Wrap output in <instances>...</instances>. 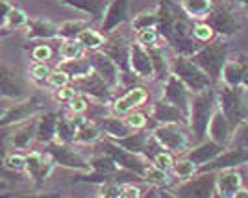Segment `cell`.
<instances>
[{
  "mask_svg": "<svg viewBox=\"0 0 248 198\" xmlns=\"http://www.w3.org/2000/svg\"><path fill=\"white\" fill-rule=\"evenodd\" d=\"M155 11L159 35L178 56H193L204 46L193 33L197 21L187 15L182 4H176L174 0H159Z\"/></svg>",
  "mask_w": 248,
  "mask_h": 198,
  "instance_id": "obj_1",
  "label": "cell"
},
{
  "mask_svg": "<svg viewBox=\"0 0 248 198\" xmlns=\"http://www.w3.org/2000/svg\"><path fill=\"white\" fill-rule=\"evenodd\" d=\"M218 107L217 89L209 87L202 93L191 94V109H189V130L195 145L207 139V130L213 115Z\"/></svg>",
  "mask_w": 248,
  "mask_h": 198,
  "instance_id": "obj_2",
  "label": "cell"
},
{
  "mask_svg": "<svg viewBox=\"0 0 248 198\" xmlns=\"http://www.w3.org/2000/svg\"><path fill=\"white\" fill-rule=\"evenodd\" d=\"M228 56H230L228 39L217 37L211 43L204 45L197 54H193L191 60L213 80V84L218 85L220 80H222V71H224V67L228 63Z\"/></svg>",
  "mask_w": 248,
  "mask_h": 198,
  "instance_id": "obj_3",
  "label": "cell"
},
{
  "mask_svg": "<svg viewBox=\"0 0 248 198\" xmlns=\"http://www.w3.org/2000/svg\"><path fill=\"white\" fill-rule=\"evenodd\" d=\"M217 98L220 111L226 115L230 124L233 130L239 124L248 121V107L245 102V89L243 87H230V85L218 84L217 87Z\"/></svg>",
  "mask_w": 248,
  "mask_h": 198,
  "instance_id": "obj_4",
  "label": "cell"
},
{
  "mask_svg": "<svg viewBox=\"0 0 248 198\" xmlns=\"http://www.w3.org/2000/svg\"><path fill=\"white\" fill-rule=\"evenodd\" d=\"M170 73L178 76L189 87L191 93H202L209 87H215L213 80L191 60V56H178L176 54V58L170 61Z\"/></svg>",
  "mask_w": 248,
  "mask_h": 198,
  "instance_id": "obj_5",
  "label": "cell"
},
{
  "mask_svg": "<svg viewBox=\"0 0 248 198\" xmlns=\"http://www.w3.org/2000/svg\"><path fill=\"white\" fill-rule=\"evenodd\" d=\"M100 143V148H102V152H106L109 157H113V161L119 165L121 168L124 170H130V172H135L137 176H141L145 180V174L146 170L150 168L152 165V161L145 156H139V154H134V152H130V150H126L123 146H119L115 141L111 139H100L98 141Z\"/></svg>",
  "mask_w": 248,
  "mask_h": 198,
  "instance_id": "obj_6",
  "label": "cell"
},
{
  "mask_svg": "<svg viewBox=\"0 0 248 198\" xmlns=\"http://www.w3.org/2000/svg\"><path fill=\"white\" fill-rule=\"evenodd\" d=\"M43 109H45V100L41 96H28L17 104L4 107L2 117H0V128H10V126L28 122L37 115H41Z\"/></svg>",
  "mask_w": 248,
  "mask_h": 198,
  "instance_id": "obj_7",
  "label": "cell"
},
{
  "mask_svg": "<svg viewBox=\"0 0 248 198\" xmlns=\"http://www.w3.org/2000/svg\"><path fill=\"white\" fill-rule=\"evenodd\" d=\"M217 191V172H198L189 180H182L174 189L178 198H213Z\"/></svg>",
  "mask_w": 248,
  "mask_h": 198,
  "instance_id": "obj_8",
  "label": "cell"
},
{
  "mask_svg": "<svg viewBox=\"0 0 248 198\" xmlns=\"http://www.w3.org/2000/svg\"><path fill=\"white\" fill-rule=\"evenodd\" d=\"M45 146H46L45 152H48V154L56 159V163H58L60 167L74 168V170H80V172H89V170H91L89 159H85L73 145L62 143V141H54V143L45 145Z\"/></svg>",
  "mask_w": 248,
  "mask_h": 198,
  "instance_id": "obj_9",
  "label": "cell"
},
{
  "mask_svg": "<svg viewBox=\"0 0 248 198\" xmlns=\"http://www.w3.org/2000/svg\"><path fill=\"white\" fill-rule=\"evenodd\" d=\"M73 85L78 93L87 94L89 98H93V100L100 102V104H111L113 102L111 100L113 87L109 84H106V80L100 78L94 71H91L85 76H80V78H74Z\"/></svg>",
  "mask_w": 248,
  "mask_h": 198,
  "instance_id": "obj_10",
  "label": "cell"
},
{
  "mask_svg": "<svg viewBox=\"0 0 248 198\" xmlns=\"http://www.w3.org/2000/svg\"><path fill=\"white\" fill-rule=\"evenodd\" d=\"M206 21L211 24V28L215 30L217 37H224V39L235 35L241 30V21H239L237 13H235V10L232 6H228V4H218V6H215Z\"/></svg>",
  "mask_w": 248,
  "mask_h": 198,
  "instance_id": "obj_11",
  "label": "cell"
},
{
  "mask_svg": "<svg viewBox=\"0 0 248 198\" xmlns=\"http://www.w3.org/2000/svg\"><path fill=\"white\" fill-rule=\"evenodd\" d=\"M152 134L159 145L172 154H182L191 145V139L182 130V124H159L152 130Z\"/></svg>",
  "mask_w": 248,
  "mask_h": 198,
  "instance_id": "obj_12",
  "label": "cell"
},
{
  "mask_svg": "<svg viewBox=\"0 0 248 198\" xmlns=\"http://www.w3.org/2000/svg\"><path fill=\"white\" fill-rule=\"evenodd\" d=\"M56 167H58V163L48 152H35L33 150L26 156V170L24 172L28 174L31 183L39 187L48 180V176L54 172Z\"/></svg>",
  "mask_w": 248,
  "mask_h": 198,
  "instance_id": "obj_13",
  "label": "cell"
},
{
  "mask_svg": "<svg viewBox=\"0 0 248 198\" xmlns=\"http://www.w3.org/2000/svg\"><path fill=\"white\" fill-rule=\"evenodd\" d=\"M102 52L109 56L117 67L121 69V73H132V65H130V54H132V43L124 37L123 33H108L106 45H104Z\"/></svg>",
  "mask_w": 248,
  "mask_h": 198,
  "instance_id": "obj_14",
  "label": "cell"
},
{
  "mask_svg": "<svg viewBox=\"0 0 248 198\" xmlns=\"http://www.w3.org/2000/svg\"><path fill=\"white\" fill-rule=\"evenodd\" d=\"M150 121H152V130L159 124L189 126L187 115L184 113L180 107H176L174 104H170L169 100H165L163 96L152 104V109H150Z\"/></svg>",
  "mask_w": 248,
  "mask_h": 198,
  "instance_id": "obj_15",
  "label": "cell"
},
{
  "mask_svg": "<svg viewBox=\"0 0 248 198\" xmlns=\"http://www.w3.org/2000/svg\"><path fill=\"white\" fill-rule=\"evenodd\" d=\"M248 163V150L247 148H232L228 146L222 154H218L213 161L198 168V172H220L226 168H237Z\"/></svg>",
  "mask_w": 248,
  "mask_h": 198,
  "instance_id": "obj_16",
  "label": "cell"
},
{
  "mask_svg": "<svg viewBox=\"0 0 248 198\" xmlns=\"http://www.w3.org/2000/svg\"><path fill=\"white\" fill-rule=\"evenodd\" d=\"M191 91L178 76L170 74L163 82V98L169 100L170 104H174L176 107H180L189 119V109H191Z\"/></svg>",
  "mask_w": 248,
  "mask_h": 198,
  "instance_id": "obj_17",
  "label": "cell"
},
{
  "mask_svg": "<svg viewBox=\"0 0 248 198\" xmlns=\"http://www.w3.org/2000/svg\"><path fill=\"white\" fill-rule=\"evenodd\" d=\"M146 100H148L146 89L141 87V85H135L132 89H128L123 96L115 98L113 102H111L109 111H111V115H117V117H126L128 113L135 111L137 107H141Z\"/></svg>",
  "mask_w": 248,
  "mask_h": 198,
  "instance_id": "obj_18",
  "label": "cell"
},
{
  "mask_svg": "<svg viewBox=\"0 0 248 198\" xmlns=\"http://www.w3.org/2000/svg\"><path fill=\"white\" fill-rule=\"evenodd\" d=\"M130 21V0H109L100 22L102 33H113L121 24Z\"/></svg>",
  "mask_w": 248,
  "mask_h": 198,
  "instance_id": "obj_19",
  "label": "cell"
},
{
  "mask_svg": "<svg viewBox=\"0 0 248 198\" xmlns=\"http://www.w3.org/2000/svg\"><path fill=\"white\" fill-rule=\"evenodd\" d=\"M89 60H91V67H93V71L100 78L106 80V84H109L111 87H117V85L121 84V69L117 67V63L109 58V56H106V54L100 50V52H89Z\"/></svg>",
  "mask_w": 248,
  "mask_h": 198,
  "instance_id": "obj_20",
  "label": "cell"
},
{
  "mask_svg": "<svg viewBox=\"0 0 248 198\" xmlns=\"http://www.w3.org/2000/svg\"><path fill=\"white\" fill-rule=\"evenodd\" d=\"M130 65H132V73L139 78H154V63L150 58L148 48H145L139 43H132V54H130Z\"/></svg>",
  "mask_w": 248,
  "mask_h": 198,
  "instance_id": "obj_21",
  "label": "cell"
},
{
  "mask_svg": "<svg viewBox=\"0 0 248 198\" xmlns=\"http://www.w3.org/2000/svg\"><path fill=\"white\" fill-rule=\"evenodd\" d=\"M226 150V146L218 145L215 141H211L209 137L204 139L202 143H197V145L193 146L189 152H187V157L193 161V163H197L198 168L202 167V165H206L209 161H213L218 154H222Z\"/></svg>",
  "mask_w": 248,
  "mask_h": 198,
  "instance_id": "obj_22",
  "label": "cell"
},
{
  "mask_svg": "<svg viewBox=\"0 0 248 198\" xmlns=\"http://www.w3.org/2000/svg\"><path fill=\"white\" fill-rule=\"evenodd\" d=\"M232 136H233V126L230 124V121L226 119V115L220 111V107H217V111H215L211 122H209L207 137H209L211 141L218 143V145L228 146Z\"/></svg>",
  "mask_w": 248,
  "mask_h": 198,
  "instance_id": "obj_23",
  "label": "cell"
},
{
  "mask_svg": "<svg viewBox=\"0 0 248 198\" xmlns=\"http://www.w3.org/2000/svg\"><path fill=\"white\" fill-rule=\"evenodd\" d=\"M0 94L2 98H21L24 94V85L17 76V71L2 65L0 69Z\"/></svg>",
  "mask_w": 248,
  "mask_h": 198,
  "instance_id": "obj_24",
  "label": "cell"
},
{
  "mask_svg": "<svg viewBox=\"0 0 248 198\" xmlns=\"http://www.w3.org/2000/svg\"><path fill=\"white\" fill-rule=\"evenodd\" d=\"M78 119V134H76V139H74V145H94L102 139L104 132L102 128L89 121L85 115H74Z\"/></svg>",
  "mask_w": 248,
  "mask_h": 198,
  "instance_id": "obj_25",
  "label": "cell"
},
{
  "mask_svg": "<svg viewBox=\"0 0 248 198\" xmlns=\"http://www.w3.org/2000/svg\"><path fill=\"white\" fill-rule=\"evenodd\" d=\"M60 113H43L37 122V143L41 145H50L54 141H58V124H60Z\"/></svg>",
  "mask_w": 248,
  "mask_h": 198,
  "instance_id": "obj_26",
  "label": "cell"
},
{
  "mask_svg": "<svg viewBox=\"0 0 248 198\" xmlns=\"http://www.w3.org/2000/svg\"><path fill=\"white\" fill-rule=\"evenodd\" d=\"M37 122H39V117L31 119L28 122L19 124V128L10 137V145L13 148H17V150H28L31 141L37 139Z\"/></svg>",
  "mask_w": 248,
  "mask_h": 198,
  "instance_id": "obj_27",
  "label": "cell"
},
{
  "mask_svg": "<svg viewBox=\"0 0 248 198\" xmlns=\"http://www.w3.org/2000/svg\"><path fill=\"white\" fill-rule=\"evenodd\" d=\"M2 30H22L28 26L30 17L22 10L11 6L8 0H2Z\"/></svg>",
  "mask_w": 248,
  "mask_h": 198,
  "instance_id": "obj_28",
  "label": "cell"
},
{
  "mask_svg": "<svg viewBox=\"0 0 248 198\" xmlns=\"http://www.w3.org/2000/svg\"><path fill=\"white\" fill-rule=\"evenodd\" d=\"M26 30L28 39H58L60 37V24L50 21H43V19H30Z\"/></svg>",
  "mask_w": 248,
  "mask_h": 198,
  "instance_id": "obj_29",
  "label": "cell"
},
{
  "mask_svg": "<svg viewBox=\"0 0 248 198\" xmlns=\"http://www.w3.org/2000/svg\"><path fill=\"white\" fill-rule=\"evenodd\" d=\"M243 187V178L235 168H226L217 172V191L226 198H233V195Z\"/></svg>",
  "mask_w": 248,
  "mask_h": 198,
  "instance_id": "obj_30",
  "label": "cell"
},
{
  "mask_svg": "<svg viewBox=\"0 0 248 198\" xmlns=\"http://www.w3.org/2000/svg\"><path fill=\"white\" fill-rule=\"evenodd\" d=\"M96 124L102 128L104 136L108 139H123V137H128L130 134H134V130L126 124L124 117H117V115H109L102 121H98Z\"/></svg>",
  "mask_w": 248,
  "mask_h": 198,
  "instance_id": "obj_31",
  "label": "cell"
},
{
  "mask_svg": "<svg viewBox=\"0 0 248 198\" xmlns=\"http://www.w3.org/2000/svg\"><path fill=\"white\" fill-rule=\"evenodd\" d=\"M150 139H152V132H150V130H139V132L130 134L128 137L115 139V143L119 146H123V148H126V150H130V152H134V154L145 156ZM111 141H113V139H111Z\"/></svg>",
  "mask_w": 248,
  "mask_h": 198,
  "instance_id": "obj_32",
  "label": "cell"
},
{
  "mask_svg": "<svg viewBox=\"0 0 248 198\" xmlns=\"http://www.w3.org/2000/svg\"><path fill=\"white\" fill-rule=\"evenodd\" d=\"M65 6H71L74 10L83 11L87 15H91L93 21H100L102 22L104 13H106V8H108V0H60Z\"/></svg>",
  "mask_w": 248,
  "mask_h": 198,
  "instance_id": "obj_33",
  "label": "cell"
},
{
  "mask_svg": "<svg viewBox=\"0 0 248 198\" xmlns=\"http://www.w3.org/2000/svg\"><path fill=\"white\" fill-rule=\"evenodd\" d=\"M180 4L193 21H206L215 8L213 0H182Z\"/></svg>",
  "mask_w": 248,
  "mask_h": 198,
  "instance_id": "obj_34",
  "label": "cell"
},
{
  "mask_svg": "<svg viewBox=\"0 0 248 198\" xmlns=\"http://www.w3.org/2000/svg\"><path fill=\"white\" fill-rule=\"evenodd\" d=\"M148 52H150L152 63H154V78L155 80H163V82H165L172 73H170V61L167 60L163 48H161L159 45H155V46H150V48H148Z\"/></svg>",
  "mask_w": 248,
  "mask_h": 198,
  "instance_id": "obj_35",
  "label": "cell"
},
{
  "mask_svg": "<svg viewBox=\"0 0 248 198\" xmlns=\"http://www.w3.org/2000/svg\"><path fill=\"white\" fill-rule=\"evenodd\" d=\"M60 69L65 71L73 80L74 78H80V76H85V74H89L93 71L89 56H83L80 60H67V61H62L60 63Z\"/></svg>",
  "mask_w": 248,
  "mask_h": 198,
  "instance_id": "obj_36",
  "label": "cell"
},
{
  "mask_svg": "<svg viewBox=\"0 0 248 198\" xmlns=\"http://www.w3.org/2000/svg\"><path fill=\"white\" fill-rule=\"evenodd\" d=\"M78 41L82 43L83 48H85L87 52H100L104 48V45H106V35H104L102 31L93 30V28L89 26L87 30H83L82 33H80Z\"/></svg>",
  "mask_w": 248,
  "mask_h": 198,
  "instance_id": "obj_37",
  "label": "cell"
},
{
  "mask_svg": "<svg viewBox=\"0 0 248 198\" xmlns=\"http://www.w3.org/2000/svg\"><path fill=\"white\" fill-rule=\"evenodd\" d=\"M220 84L230 85V87H243V63L241 60H228L226 67L222 71V80Z\"/></svg>",
  "mask_w": 248,
  "mask_h": 198,
  "instance_id": "obj_38",
  "label": "cell"
},
{
  "mask_svg": "<svg viewBox=\"0 0 248 198\" xmlns=\"http://www.w3.org/2000/svg\"><path fill=\"white\" fill-rule=\"evenodd\" d=\"M76 134H78V119L74 115H71V117H62L60 119V124H58V141L74 145Z\"/></svg>",
  "mask_w": 248,
  "mask_h": 198,
  "instance_id": "obj_39",
  "label": "cell"
},
{
  "mask_svg": "<svg viewBox=\"0 0 248 198\" xmlns=\"http://www.w3.org/2000/svg\"><path fill=\"white\" fill-rule=\"evenodd\" d=\"M87 28H89V21H83V19L65 21L60 24V39H78L80 33Z\"/></svg>",
  "mask_w": 248,
  "mask_h": 198,
  "instance_id": "obj_40",
  "label": "cell"
},
{
  "mask_svg": "<svg viewBox=\"0 0 248 198\" xmlns=\"http://www.w3.org/2000/svg\"><path fill=\"white\" fill-rule=\"evenodd\" d=\"M85 48H83V45L78 39H63L62 41V46H60V58H62L63 61H67V60H80L85 56Z\"/></svg>",
  "mask_w": 248,
  "mask_h": 198,
  "instance_id": "obj_41",
  "label": "cell"
},
{
  "mask_svg": "<svg viewBox=\"0 0 248 198\" xmlns=\"http://www.w3.org/2000/svg\"><path fill=\"white\" fill-rule=\"evenodd\" d=\"M170 174H172V178H178V180H189V178H193L195 174H198V165L193 163V161L186 156V157H182V159H176Z\"/></svg>",
  "mask_w": 248,
  "mask_h": 198,
  "instance_id": "obj_42",
  "label": "cell"
},
{
  "mask_svg": "<svg viewBox=\"0 0 248 198\" xmlns=\"http://www.w3.org/2000/svg\"><path fill=\"white\" fill-rule=\"evenodd\" d=\"M159 41H161V35H159V30H157V26H152V28H145V30L135 31V43L143 45L145 48L155 46V45H157Z\"/></svg>",
  "mask_w": 248,
  "mask_h": 198,
  "instance_id": "obj_43",
  "label": "cell"
},
{
  "mask_svg": "<svg viewBox=\"0 0 248 198\" xmlns=\"http://www.w3.org/2000/svg\"><path fill=\"white\" fill-rule=\"evenodd\" d=\"M195 39H197L200 45H207V43H211L213 39H217V33L215 30L211 28V24L207 21H197L195 22Z\"/></svg>",
  "mask_w": 248,
  "mask_h": 198,
  "instance_id": "obj_44",
  "label": "cell"
},
{
  "mask_svg": "<svg viewBox=\"0 0 248 198\" xmlns=\"http://www.w3.org/2000/svg\"><path fill=\"white\" fill-rule=\"evenodd\" d=\"M124 121H126V124L130 126L134 132L152 128V121H150V117H146V115L141 113V111H132V113H128L126 117H124Z\"/></svg>",
  "mask_w": 248,
  "mask_h": 198,
  "instance_id": "obj_45",
  "label": "cell"
},
{
  "mask_svg": "<svg viewBox=\"0 0 248 198\" xmlns=\"http://www.w3.org/2000/svg\"><path fill=\"white\" fill-rule=\"evenodd\" d=\"M132 26H134L135 31L145 30V28H152V26H157V11H143L139 15H135L134 21H132Z\"/></svg>",
  "mask_w": 248,
  "mask_h": 198,
  "instance_id": "obj_46",
  "label": "cell"
},
{
  "mask_svg": "<svg viewBox=\"0 0 248 198\" xmlns=\"http://www.w3.org/2000/svg\"><path fill=\"white\" fill-rule=\"evenodd\" d=\"M228 146H232V148H247L248 150V121L243 122V124H239L233 130V136L230 139V145Z\"/></svg>",
  "mask_w": 248,
  "mask_h": 198,
  "instance_id": "obj_47",
  "label": "cell"
},
{
  "mask_svg": "<svg viewBox=\"0 0 248 198\" xmlns=\"http://www.w3.org/2000/svg\"><path fill=\"white\" fill-rule=\"evenodd\" d=\"M4 168L6 170H13V172H22L26 170V156L17 154V152H10L4 157Z\"/></svg>",
  "mask_w": 248,
  "mask_h": 198,
  "instance_id": "obj_48",
  "label": "cell"
},
{
  "mask_svg": "<svg viewBox=\"0 0 248 198\" xmlns=\"http://www.w3.org/2000/svg\"><path fill=\"white\" fill-rule=\"evenodd\" d=\"M89 106H91V98H89L87 94L78 93L76 96H74L73 102L67 104V107H69L71 115H85L87 111H89Z\"/></svg>",
  "mask_w": 248,
  "mask_h": 198,
  "instance_id": "obj_49",
  "label": "cell"
},
{
  "mask_svg": "<svg viewBox=\"0 0 248 198\" xmlns=\"http://www.w3.org/2000/svg\"><path fill=\"white\" fill-rule=\"evenodd\" d=\"M174 157H172V152H169V150H161V152H157L154 157H152V165L157 168H161V170H165V172H170L172 167H174Z\"/></svg>",
  "mask_w": 248,
  "mask_h": 198,
  "instance_id": "obj_50",
  "label": "cell"
},
{
  "mask_svg": "<svg viewBox=\"0 0 248 198\" xmlns=\"http://www.w3.org/2000/svg\"><path fill=\"white\" fill-rule=\"evenodd\" d=\"M46 84L54 87V89H62V87H67V85L73 84V78L69 76V74L62 71L60 67L56 69V71H52L50 76H48V80H46Z\"/></svg>",
  "mask_w": 248,
  "mask_h": 198,
  "instance_id": "obj_51",
  "label": "cell"
},
{
  "mask_svg": "<svg viewBox=\"0 0 248 198\" xmlns=\"http://www.w3.org/2000/svg\"><path fill=\"white\" fill-rule=\"evenodd\" d=\"M50 73H52V71L48 69L46 61H33L30 65L31 78H33L35 82H39V84L46 82V80H48V76H50Z\"/></svg>",
  "mask_w": 248,
  "mask_h": 198,
  "instance_id": "obj_52",
  "label": "cell"
},
{
  "mask_svg": "<svg viewBox=\"0 0 248 198\" xmlns=\"http://www.w3.org/2000/svg\"><path fill=\"white\" fill-rule=\"evenodd\" d=\"M145 191L139 187L135 182H132V183H123L119 198H145Z\"/></svg>",
  "mask_w": 248,
  "mask_h": 198,
  "instance_id": "obj_53",
  "label": "cell"
},
{
  "mask_svg": "<svg viewBox=\"0 0 248 198\" xmlns=\"http://www.w3.org/2000/svg\"><path fill=\"white\" fill-rule=\"evenodd\" d=\"M78 94V91L74 89V85H67V87H62V89H58V93H56V100H60L62 104H71L74 100V96Z\"/></svg>",
  "mask_w": 248,
  "mask_h": 198,
  "instance_id": "obj_54",
  "label": "cell"
},
{
  "mask_svg": "<svg viewBox=\"0 0 248 198\" xmlns=\"http://www.w3.org/2000/svg\"><path fill=\"white\" fill-rule=\"evenodd\" d=\"M31 58L33 61H46L52 58V50L48 45H37L33 50H31Z\"/></svg>",
  "mask_w": 248,
  "mask_h": 198,
  "instance_id": "obj_55",
  "label": "cell"
},
{
  "mask_svg": "<svg viewBox=\"0 0 248 198\" xmlns=\"http://www.w3.org/2000/svg\"><path fill=\"white\" fill-rule=\"evenodd\" d=\"M239 60L243 63V89L248 93V56L247 54H241Z\"/></svg>",
  "mask_w": 248,
  "mask_h": 198,
  "instance_id": "obj_56",
  "label": "cell"
},
{
  "mask_svg": "<svg viewBox=\"0 0 248 198\" xmlns=\"http://www.w3.org/2000/svg\"><path fill=\"white\" fill-rule=\"evenodd\" d=\"M13 198H60L58 193H39V195H19Z\"/></svg>",
  "mask_w": 248,
  "mask_h": 198,
  "instance_id": "obj_57",
  "label": "cell"
},
{
  "mask_svg": "<svg viewBox=\"0 0 248 198\" xmlns=\"http://www.w3.org/2000/svg\"><path fill=\"white\" fill-rule=\"evenodd\" d=\"M145 198H161L159 197V187H154V185H152V187L146 191Z\"/></svg>",
  "mask_w": 248,
  "mask_h": 198,
  "instance_id": "obj_58",
  "label": "cell"
},
{
  "mask_svg": "<svg viewBox=\"0 0 248 198\" xmlns=\"http://www.w3.org/2000/svg\"><path fill=\"white\" fill-rule=\"evenodd\" d=\"M159 197L161 198H178L174 193H172V191H169V189H159Z\"/></svg>",
  "mask_w": 248,
  "mask_h": 198,
  "instance_id": "obj_59",
  "label": "cell"
},
{
  "mask_svg": "<svg viewBox=\"0 0 248 198\" xmlns=\"http://www.w3.org/2000/svg\"><path fill=\"white\" fill-rule=\"evenodd\" d=\"M233 198H248V189H239L237 193H235V195H233Z\"/></svg>",
  "mask_w": 248,
  "mask_h": 198,
  "instance_id": "obj_60",
  "label": "cell"
},
{
  "mask_svg": "<svg viewBox=\"0 0 248 198\" xmlns=\"http://www.w3.org/2000/svg\"><path fill=\"white\" fill-rule=\"evenodd\" d=\"M241 4H243V8L248 11V0H241Z\"/></svg>",
  "mask_w": 248,
  "mask_h": 198,
  "instance_id": "obj_61",
  "label": "cell"
},
{
  "mask_svg": "<svg viewBox=\"0 0 248 198\" xmlns=\"http://www.w3.org/2000/svg\"><path fill=\"white\" fill-rule=\"evenodd\" d=\"M213 198H226V197H222V195H220L218 191H215V195H213Z\"/></svg>",
  "mask_w": 248,
  "mask_h": 198,
  "instance_id": "obj_62",
  "label": "cell"
}]
</instances>
